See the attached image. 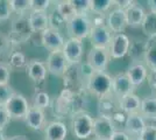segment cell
<instances>
[{
  "mask_svg": "<svg viewBox=\"0 0 156 140\" xmlns=\"http://www.w3.org/2000/svg\"><path fill=\"white\" fill-rule=\"evenodd\" d=\"M86 89L99 99L107 97L112 93V77L106 71H93L86 80Z\"/></svg>",
  "mask_w": 156,
  "mask_h": 140,
  "instance_id": "6da1fadb",
  "label": "cell"
},
{
  "mask_svg": "<svg viewBox=\"0 0 156 140\" xmlns=\"http://www.w3.org/2000/svg\"><path fill=\"white\" fill-rule=\"evenodd\" d=\"M92 28V20L89 16V14H77L72 18L71 20L66 22V33L69 38L77 39L83 41L84 39L89 38Z\"/></svg>",
  "mask_w": 156,
  "mask_h": 140,
  "instance_id": "7a4b0ae2",
  "label": "cell"
},
{
  "mask_svg": "<svg viewBox=\"0 0 156 140\" xmlns=\"http://www.w3.org/2000/svg\"><path fill=\"white\" fill-rule=\"evenodd\" d=\"M94 118L86 111H80L72 114L71 128L73 135L78 139H89L93 134Z\"/></svg>",
  "mask_w": 156,
  "mask_h": 140,
  "instance_id": "3957f363",
  "label": "cell"
},
{
  "mask_svg": "<svg viewBox=\"0 0 156 140\" xmlns=\"http://www.w3.org/2000/svg\"><path fill=\"white\" fill-rule=\"evenodd\" d=\"M33 35H34V33L30 28L27 16H18L12 21L11 32L8 35L12 45L25 43L32 38Z\"/></svg>",
  "mask_w": 156,
  "mask_h": 140,
  "instance_id": "277c9868",
  "label": "cell"
},
{
  "mask_svg": "<svg viewBox=\"0 0 156 140\" xmlns=\"http://www.w3.org/2000/svg\"><path fill=\"white\" fill-rule=\"evenodd\" d=\"M63 77H64V89H68L75 93L82 92V90L84 89V80H87V76L80 69V63L75 66H69Z\"/></svg>",
  "mask_w": 156,
  "mask_h": 140,
  "instance_id": "5b68a950",
  "label": "cell"
},
{
  "mask_svg": "<svg viewBox=\"0 0 156 140\" xmlns=\"http://www.w3.org/2000/svg\"><path fill=\"white\" fill-rule=\"evenodd\" d=\"M29 107L30 106L28 104L27 98L19 92H14L5 105V109L9 114L11 119L14 120H25Z\"/></svg>",
  "mask_w": 156,
  "mask_h": 140,
  "instance_id": "8992f818",
  "label": "cell"
},
{
  "mask_svg": "<svg viewBox=\"0 0 156 140\" xmlns=\"http://www.w3.org/2000/svg\"><path fill=\"white\" fill-rule=\"evenodd\" d=\"M112 36L113 34L107 28L106 23H99V25H92L89 39L92 45V48L108 49Z\"/></svg>",
  "mask_w": 156,
  "mask_h": 140,
  "instance_id": "52a82bcc",
  "label": "cell"
},
{
  "mask_svg": "<svg viewBox=\"0 0 156 140\" xmlns=\"http://www.w3.org/2000/svg\"><path fill=\"white\" fill-rule=\"evenodd\" d=\"M62 52L64 54L65 60L69 66L79 64L82 61V57H83V53H84L83 41L69 38L68 40H65Z\"/></svg>",
  "mask_w": 156,
  "mask_h": 140,
  "instance_id": "ba28073f",
  "label": "cell"
},
{
  "mask_svg": "<svg viewBox=\"0 0 156 140\" xmlns=\"http://www.w3.org/2000/svg\"><path fill=\"white\" fill-rule=\"evenodd\" d=\"M111 60L108 49H100V48H92L87 54V66L91 68L92 71L104 73L108 66Z\"/></svg>",
  "mask_w": 156,
  "mask_h": 140,
  "instance_id": "9c48e42d",
  "label": "cell"
},
{
  "mask_svg": "<svg viewBox=\"0 0 156 140\" xmlns=\"http://www.w3.org/2000/svg\"><path fill=\"white\" fill-rule=\"evenodd\" d=\"M115 125L113 120L107 117L98 116L93 123V139L96 140H111L113 133L115 132Z\"/></svg>",
  "mask_w": 156,
  "mask_h": 140,
  "instance_id": "30bf717a",
  "label": "cell"
},
{
  "mask_svg": "<svg viewBox=\"0 0 156 140\" xmlns=\"http://www.w3.org/2000/svg\"><path fill=\"white\" fill-rule=\"evenodd\" d=\"M129 46H130V40L126 34L124 33L113 34L110 47H108L111 59H114V60L124 59L125 56L128 54Z\"/></svg>",
  "mask_w": 156,
  "mask_h": 140,
  "instance_id": "8fae6325",
  "label": "cell"
},
{
  "mask_svg": "<svg viewBox=\"0 0 156 140\" xmlns=\"http://www.w3.org/2000/svg\"><path fill=\"white\" fill-rule=\"evenodd\" d=\"M105 23L112 33H124L125 29L128 27L127 19H126V12L122 9H119L117 7L112 8L105 18Z\"/></svg>",
  "mask_w": 156,
  "mask_h": 140,
  "instance_id": "7c38bea8",
  "label": "cell"
},
{
  "mask_svg": "<svg viewBox=\"0 0 156 140\" xmlns=\"http://www.w3.org/2000/svg\"><path fill=\"white\" fill-rule=\"evenodd\" d=\"M47 71L56 77H61L63 76L66 69L69 67L68 62L65 60V56L62 50H57V52H51L48 55L47 59Z\"/></svg>",
  "mask_w": 156,
  "mask_h": 140,
  "instance_id": "4fadbf2b",
  "label": "cell"
},
{
  "mask_svg": "<svg viewBox=\"0 0 156 140\" xmlns=\"http://www.w3.org/2000/svg\"><path fill=\"white\" fill-rule=\"evenodd\" d=\"M40 36H41V45L44 47L47 50H49L50 53L62 50V48L64 46V38L57 29L48 28L44 32L40 34Z\"/></svg>",
  "mask_w": 156,
  "mask_h": 140,
  "instance_id": "5bb4252c",
  "label": "cell"
},
{
  "mask_svg": "<svg viewBox=\"0 0 156 140\" xmlns=\"http://www.w3.org/2000/svg\"><path fill=\"white\" fill-rule=\"evenodd\" d=\"M135 88L132 85L126 73H119L112 77V95L120 99L126 95L134 92Z\"/></svg>",
  "mask_w": 156,
  "mask_h": 140,
  "instance_id": "9a60e30c",
  "label": "cell"
},
{
  "mask_svg": "<svg viewBox=\"0 0 156 140\" xmlns=\"http://www.w3.org/2000/svg\"><path fill=\"white\" fill-rule=\"evenodd\" d=\"M146 125H147V120L139 112L127 114L124 123L125 132L128 134L130 138H139V135L141 134Z\"/></svg>",
  "mask_w": 156,
  "mask_h": 140,
  "instance_id": "2e32d148",
  "label": "cell"
},
{
  "mask_svg": "<svg viewBox=\"0 0 156 140\" xmlns=\"http://www.w3.org/2000/svg\"><path fill=\"white\" fill-rule=\"evenodd\" d=\"M26 73L34 83H42L47 77L46 63L39 59H30L26 64Z\"/></svg>",
  "mask_w": 156,
  "mask_h": 140,
  "instance_id": "e0dca14e",
  "label": "cell"
},
{
  "mask_svg": "<svg viewBox=\"0 0 156 140\" xmlns=\"http://www.w3.org/2000/svg\"><path fill=\"white\" fill-rule=\"evenodd\" d=\"M27 126L35 130V131H40L42 128H46V114L43 112V110H41L39 107L30 106L27 116L25 118Z\"/></svg>",
  "mask_w": 156,
  "mask_h": 140,
  "instance_id": "ac0fdd59",
  "label": "cell"
},
{
  "mask_svg": "<svg viewBox=\"0 0 156 140\" xmlns=\"http://www.w3.org/2000/svg\"><path fill=\"white\" fill-rule=\"evenodd\" d=\"M127 77L129 78L132 85L134 88H137L140 85H142V83L147 80L148 76V68L144 64H142L141 62L139 63H133L128 70L126 71Z\"/></svg>",
  "mask_w": 156,
  "mask_h": 140,
  "instance_id": "d6986e66",
  "label": "cell"
},
{
  "mask_svg": "<svg viewBox=\"0 0 156 140\" xmlns=\"http://www.w3.org/2000/svg\"><path fill=\"white\" fill-rule=\"evenodd\" d=\"M28 22L30 25L33 33H42L49 28V14L47 12H29Z\"/></svg>",
  "mask_w": 156,
  "mask_h": 140,
  "instance_id": "ffe728a7",
  "label": "cell"
},
{
  "mask_svg": "<svg viewBox=\"0 0 156 140\" xmlns=\"http://www.w3.org/2000/svg\"><path fill=\"white\" fill-rule=\"evenodd\" d=\"M68 135V128L64 123L59 120L50 121L44 128L46 140H65Z\"/></svg>",
  "mask_w": 156,
  "mask_h": 140,
  "instance_id": "44dd1931",
  "label": "cell"
},
{
  "mask_svg": "<svg viewBox=\"0 0 156 140\" xmlns=\"http://www.w3.org/2000/svg\"><path fill=\"white\" fill-rule=\"evenodd\" d=\"M140 104H141L140 97L134 92L129 93L119 99V110L126 113V116L130 113H136L140 111Z\"/></svg>",
  "mask_w": 156,
  "mask_h": 140,
  "instance_id": "7402d4cb",
  "label": "cell"
},
{
  "mask_svg": "<svg viewBox=\"0 0 156 140\" xmlns=\"http://www.w3.org/2000/svg\"><path fill=\"white\" fill-rule=\"evenodd\" d=\"M125 12H126L127 25L129 27H140L142 25L143 19L146 16V12L141 5H137L134 1V4L129 8H127Z\"/></svg>",
  "mask_w": 156,
  "mask_h": 140,
  "instance_id": "603a6c76",
  "label": "cell"
},
{
  "mask_svg": "<svg viewBox=\"0 0 156 140\" xmlns=\"http://www.w3.org/2000/svg\"><path fill=\"white\" fill-rule=\"evenodd\" d=\"M139 113L146 120H156V97L147 96L141 99Z\"/></svg>",
  "mask_w": 156,
  "mask_h": 140,
  "instance_id": "cb8c5ba5",
  "label": "cell"
},
{
  "mask_svg": "<svg viewBox=\"0 0 156 140\" xmlns=\"http://www.w3.org/2000/svg\"><path fill=\"white\" fill-rule=\"evenodd\" d=\"M113 97H114V96L111 93L110 96L99 99V103H98L99 116H101V117H107V118H111V119H112V117L117 113V107H115V104H114V100L112 99Z\"/></svg>",
  "mask_w": 156,
  "mask_h": 140,
  "instance_id": "d4e9b609",
  "label": "cell"
},
{
  "mask_svg": "<svg viewBox=\"0 0 156 140\" xmlns=\"http://www.w3.org/2000/svg\"><path fill=\"white\" fill-rule=\"evenodd\" d=\"M143 60L146 62V67L151 71H156V36L149 38L147 41V48Z\"/></svg>",
  "mask_w": 156,
  "mask_h": 140,
  "instance_id": "484cf974",
  "label": "cell"
},
{
  "mask_svg": "<svg viewBox=\"0 0 156 140\" xmlns=\"http://www.w3.org/2000/svg\"><path fill=\"white\" fill-rule=\"evenodd\" d=\"M114 6V0H90V11L94 15H107Z\"/></svg>",
  "mask_w": 156,
  "mask_h": 140,
  "instance_id": "4316f807",
  "label": "cell"
},
{
  "mask_svg": "<svg viewBox=\"0 0 156 140\" xmlns=\"http://www.w3.org/2000/svg\"><path fill=\"white\" fill-rule=\"evenodd\" d=\"M146 48H147V41H130V46L128 54L130 57L134 60V63H139V61L144 57L146 53Z\"/></svg>",
  "mask_w": 156,
  "mask_h": 140,
  "instance_id": "83f0119b",
  "label": "cell"
},
{
  "mask_svg": "<svg viewBox=\"0 0 156 140\" xmlns=\"http://www.w3.org/2000/svg\"><path fill=\"white\" fill-rule=\"evenodd\" d=\"M55 4H56V8H55V9L57 11V13L62 16V19H63L65 22L71 20L72 18L76 15L73 8H72V6H71L70 0H58V1H56Z\"/></svg>",
  "mask_w": 156,
  "mask_h": 140,
  "instance_id": "f1b7e54d",
  "label": "cell"
},
{
  "mask_svg": "<svg viewBox=\"0 0 156 140\" xmlns=\"http://www.w3.org/2000/svg\"><path fill=\"white\" fill-rule=\"evenodd\" d=\"M141 28L143 33L148 36V39L156 36V13H146Z\"/></svg>",
  "mask_w": 156,
  "mask_h": 140,
  "instance_id": "f546056e",
  "label": "cell"
},
{
  "mask_svg": "<svg viewBox=\"0 0 156 140\" xmlns=\"http://www.w3.org/2000/svg\"><path fill=\"white\" fill-rule=\"evenodd\" d=\"M12 12L16 13L19 16H25L32 11V0H9Z\"/></svg>",
  "mask_w": 156,
  "mask_h": 140,
  "instance_id": "4dcf8cb0",
  "label": "cell"
},
{
  "mask_svg": "<svg viewBox=\"0 0 156 140\" xmlns=\"http://www.w3.org/2000/svg\"><path fill=\"white\" fill-rule=\"evenodd\" d=\"M27 62L28 61H27V57L25 54L22 52H19V50H14L9 55L8 66L11 68H15V69H21V68L26 67Z\"/></svg>",
  "mask_w": 156,
  "mask_h": 140,
  "instance_id": "1f68e13d",
  "label": "cell"
},
{
  "mask_svg": "<svg viewBox=\"0 0 156 140\" xmlns=\"http://www.w3.org/2000/svg\"><path fill=\"white\" fill-rule=\"evenodd\" d=\"M33 102H34L33 106L39 107L41 110H44V109L49 107V105H50V96L46 91L40 90V91H36V92L34 93Z\"/></svg>",
  "mask_w": 156,
  "mask_h": 140,
  "instance_id": "d6a6232c",
  "label": "cell"
},
{
  "mask_svg": "<svg viewBox=\"0 0 156 140\" xmlns=\"http://www.w3.org/2000/svg\"><path fill=\"white\" fill-rule=\"evenodd\" d=\"M71 6L77 14H87L90 12V0H70Z\"/></svg>",
  "mask_w": 156,
  "mask_h": 140,
  "instance_id": "836d02e7",
  "label": "cell"
},
{
  "mask_svg": "<svg viewBox=\"0 0 156 140\" xmlns=\"http://www.w3.org/2000/svg\"><path fill=\"white\" fill-rule=\"evenodd\" d=\"M65 26H66V22L62 19V16L57 13V11L54 9L51 14H49V28H54V29L59 31L62 27Z\"/></svg>",
  "mask_w": 156,
  "mask_h": 140,
  "instance_id": "e575fe53",
  "label": "cell"
},
{
  "mask_svg": "<svg viewBox=\"0 0 156 140\" xmlns=\"http://www.w3.org/2000/svg\"><path fill=\"white\" fill-rule=\"evenodd\" d=\"M11 80V67L8 63L0 62V85H8Z\"/></svg>",
  "mask_w": 156,
  "mask_h": 140,
  "instance_id": "d590c367",
  "label": "cell"
},
{
  "mask_svg": "<svg viewBox=\"0 0 156 140\" xmlns=\"http://www.w3.org/2000/svg\"><path fill=\"white\" fill-rule=\"evenodd\" d=\"M14 92H15L14 89L9 84L0 85V106H5Z\"/></svg>",
  "mask_w": 156,
  "mask_h": 140,
  "instance_id": "8d00e7d4",
  "label": "cell"
},
{
  "mask_svg": "<svg viewBox=\"0 0 156 140\" xmlns=\"http://www.w3.org/2000/svg\"><path fill=\"white\" fill-rule=\"evenodd\" d=\"M13 14L9 5V0H0V22L6 21Z\"/></svg>",
  "mask_w": 156,
  "mask_h": 140,
  "instance_id": "74e56055",
  "label": "cell"
},
{
  "mask_svg": "<svg viewBox=\"0 0 156 140\" xmlns=\"http://www.w3.org/2000/svg\"><path fill=\"white\" fill-rule=\"evenodd\" d=\"M140 140H156V127L153 124L147 123L141 134L139 135Z\"/></svg>",
  "mask_w": 156,
  "mask_h": 140,
  "instance_id": "f35d334b",
  "label": "cell"
},
{
  "mask_svg": "<svg viewBox=\"0 0 156 140\" xmlns=\"http://www.w3.org/2000/svg\"><path fill=\"white\" fill-rule=\"evenodd\" d=\"M50 5H51L50 0H32V11L33 12H47V9L50 7Z\"/></svg>",
  "mask_w": 156,
  "mask_h": 140,
  "instance_id": "ab89813d",
  "label": "cell"
},
{
  "mask_svg": "<svg viewBox=\"0 0 156 140\" xmlns=\"http://www.w3.org/2000/svg\"><path fill=\"white\" fill-rule=\"evenodd\" d=\"M11 46H12V43H11V41H9L8 35L4 34L0 31V55L6 53L7 50L11 48Z\"/></svg>",
  "mask_w": 156,
  "mask_h": 140,
  "instance_id": "60d3db41",
  "label": "cell"
},
{
  "mask_svg": "<svg viewBox=\"0 0 156 140\" xmlns=\"http://www.w3.org/2000/svg\"><path fill=\"white\" fill-rule=\"evenodd\" d=\"M11 117L6 111L5 106H0V131H4V128L9 124Z\"/></svg>",
  "mask_w": 156,
  "mask_h": 140,
  "instance_id": "b9f144b4",
  "label": "cell"
},
{
  "mask_svg": "<svg viewBox=\"0 0 156 140\" xmlns=\"http://www.w3.org/2000/svg\"><path fill=\"white\" fill-rule=\"evenodd\" d=\"M133 4H134V1H132V0H114V6L122 11H126L127 8H129Z\"/></svg>",
  "mask_w": 156,
  "mask_h": 140,
  "instance_id": "7bdbcfd3",
  "label": "cell"
},
{
  "mask_svg": "<svg viewBox=\"0 0 156 140\" xmlns=\"http://www.w3.org/2000/svg\"><path fill=\"white\" fill-rule=\"evenodd\" d=\"M147 82L149 84L150 89L156 92V71H151L150 70L148 76H147Z\"/></svg>",
  "mask_w": 156,
  "mask_h": 140,
  "instance_id": "ee69618b",
  "label": "cell"
},
{
  "mask_svg": "<svg viewBox=\"0 0 156 140\" xmlns=\"http://www.w3.org/2000/svg\"><path fill=\"white\" fill-rule=\"evenodd\" d=\"M111 140H130V137L126 133L125 131H118L117 130V131L113 133Z\"/></svg>",
  "mask_w": 156,
  "mask_h": 140,
  "instance_id": "f6af8a7d",
  "label": "cell"
},
{
  "mask_svg": "<svg viewBox=\"0 0 156 140\" xmlns=\"http://www.w3.org/2000/svg\"><path fill=\"white\" fill-rule=\"evenodd\" d=\"M150 13H156V0H149L147 2Z\"/></svg>",
  "mask_w": 156,
  "mask_h": 140,
  "instance_id": "bcb514c9",
  "label": "cell"
},
{
  "mask_svg": "<svg viewBox=\"0 0 156 140\" xmlns=\"http://www.w3.org/2000/svg\"><path fill=\"white\" fill-rule=\"evenodd\" d=\"M7 140H28V139H27L25 135H13V137H11L9 139Z\"/></svg>",
  "mask_w": 156,
  "mask_h": 140,
  "instance_id": "7dc6e473",
  "label": "cell"
},
{
  "mask_svg": "<svg viewBox=\"0 0 156 140\" xmlns=\"http://www.w3.org/2000/svg\"><path fill=\"white\" fill-rule=\"evenodd\" d=\"M0 140H7L6 137H5L4 133H2V131H0Z\"/></svg>",
  "mask_w": 156,
  "mask_h": 140,
  "instance_id": "c3c4849f",
  "label": "cell"
},
{
  "mask_svg": "<svg viewBox=\"0 0 156 140\" xmlns=\"http://www.w3.org/2000/svg\"><path fill=\"white\" fill-rule=\"evenodd\" d=\"M130 140H140L139 138H130Z\"/></svg>",
  "mask_w": 156,
  "mask_h": 140,
  "instance_id": "681fc988",
  "label": "cell"
},
{
  "mask_svg": "<svg viewBox=\"0 0 156 140\" xmlns=\"http://www.w3.org/2000/svg\"><path fill=\"white\" fill-rule=\"evenodd\" d=\"M87 140H96V139H87Z\"/></svg>",
  "mask_w": 156,
  "mask_h": 140,
  "instance_id": "f907efd6",
  "label": "cell"
}]
</instances>
